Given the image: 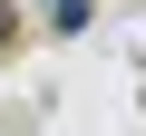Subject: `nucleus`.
<instances>
[{"instance_id": "f257e3e1", "label": "nucleus", "mask_w": 146, "mask_h": 136, "mask_svg": "<svg viewBox=\"0 0 146 136\" xmlns=\"http://www.w3.org/2000/svg\"><path fill=\"white\" fill-rule=\"evenodd\" d=\"M39 20H49V29L68 39V29H88V0H39Z\"/></svg>"}, {"instance_id": "f03ea898", "label": "nucleus", "mask_w": 146, "mask_h": 136, "mask_svg": "<svg viewBox=\"0 0 146 136\" xmlns=\"http://www.w3.org/2000/svg\"><path fill=\"white\" fill-rule=\"evenodd\" d=\"M10 20H20V10H10V0H0V49H10Z\"/></svg>"}]
</instances>
